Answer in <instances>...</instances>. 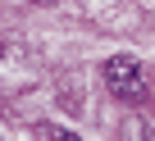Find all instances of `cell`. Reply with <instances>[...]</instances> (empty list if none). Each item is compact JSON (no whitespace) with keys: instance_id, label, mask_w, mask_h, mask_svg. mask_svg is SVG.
I'll use <instances>...</instances> for the list:
<instances>
[{"instance_id":"cell-2","label":"cell","mask_w":155,"mask_h":141,"mask_svg":"<svg viewBox=\"0 0 155 141\" xmlns=\"http://www.w3.org/2000/svg\"><path fill=\"white\" fill-rule=\"evenodd\" d=\"M23 5H46V0H23Z\"/></svg>"},{"instance_id":"cell-1","label":"cell","mask_w":155,"mask_h":141,"mask_svg":"<svg viewBox=\"0 0 155 141\" xmlns=\"http://www.w3.org/2000/svg\"><path fill=\"white\" fill-rule=\"evenodd\" d=\"M105 87L119 100H141L146 96V73L132 55H114V59H105Z\"/></svg>"}]
</instances>
